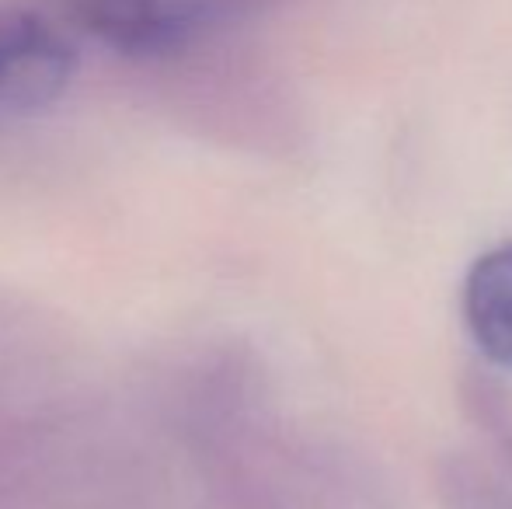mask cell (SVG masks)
Here are the masks:
<instances>
[{"instance_id":"cell-1","label":"cell","mask_w":512,"mask_h":509,"mask_svg":"<svg viewBox=\"0 0 512 509\" xmlns=\"http://www.w3.org/2000/svg\"><path fill=\"white\" fill-rule=\"evenodd\" d=\"M74 74V49L35 14L0 11V112L49 105Z\"/></svg>"},{"instance_id":"cell-2","label":"cell","mask_w":512,"mask_h":509,"mask_svg":"<svg viewBox=\"0 0 512 509\" xmlns=\"http://www.w3.org/2000/svg\"><path fill=\"white\" fill-rule=\"evenodd\" d=\"M84 32L129 56L178 49L203 28V0H70Z\"/></svg>"},{"instance_id":"cell-3","label":"cell","mask_w":512,"mask_h":509,"mask_svg":"<svg viewBox=\"0 0 512 509\" xmlns=\"http://www.w3.org/2000/svg\"><path fill=\"white\" fill-rule=\"evenodd\" d=\"M464 321L488 360L512 367V245L492 248L467 269Z\"/></svg>"}]
</instances>
